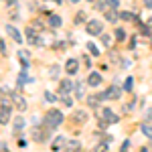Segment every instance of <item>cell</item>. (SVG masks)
<instances>
[{
	"label": "cell",
	"instance_id": "1",
	"mask_svg": "<svg viewBox=\"0 0 152 152\" xmlns=\"http://www.w3.org/2000/svg\"><path fill=\"white\" fill-rule=\"evenodd\" d=\"M61 122H63V114H61L59 110H51L47 116H45V120H43V124H45L49 130H55Z\"/></svg>",
	"mask_w": 152,
	"mask_h": 152
},
{
	"label": "cell",
	"instance_id": "2",
	"mask_svg": "<svg viewBox=\"0 0 152 152\" xmlns=\"http://www.w3.org/2000/svg\"><path fill=\"white\" fill-rule=\"evenodd\" d=\"M102 31H104V24L99 20H89L87 23V33L89 35H102Z\"/></svg>",
	"mask_w": 152,
	"mask_h": 152
},
{
	"label": "cell",
	"instance_id": "3",
	"mask_svg": "<svg viewBox=\"0 0 152 152\" xmlns=\"http://www.w3.org/2000/svg\"><path fill=\"white\" fill-rule=\"evenodd\" d=\"M73 87H75V83H73V81H69V79H63V81H61V85H59V94H61V95H67L71 89H73Z\"/></svg>",
	"mask_w": 152,
	"mask_h": 152
},
{
	"label": "cell",
	"instance_id": "4",
	"mask_svg": "<svg viewBox=\"0 0 152 152\" xmlns=\"http://www.w3.org/2000/svg\"><path fill=\"white\" fill-rule=\"evenodd\" d=\"M102 118L105 120V124H116V122H120V118H118L112 110H104V112H102Z\"/></svg>",
	"mask_w": 152,
	"mask_h": 152
},
{
	"label": "cell",
	"instance_id": "5",
	"mask_svg": "<svg viewBox=\"0 0 152 152\" xmlns=\"http://www.w3.org/2000/svg\"><path fill=\"white\" fill-rule=\"evenodd\" d=\"M105 94H107L110 99H118V97H122V89H120L118 85H112V87L105 89Z\"/></svg>",
	"mask_w": 152,
	"mask_h": 152
},
{
	"label": "cell",
	"instance_id": "6",
	"mask_svg": "<svg viewBox=\"0 0 152 152\" xmlns=\"http://www.w3.org/2000/svg\"><path fill=\"white\" fill-rule=\"evenodd\" d=\"M87 83H89V85H99V83H102V75H99V73H95V71H91V73H89V77H87Z\"/></svg>",
	"mask_w": 152,
	"mask_h": 152
},
{
	"label": "cell",
	"instance_id": "7",
	"mask_svg": "<svg viewBox=\"0 0 152 152\" xmlns=\"http://www.w3.org/2000/svg\"><path fill=\"white\" fill-rule=\"evenodd\" d=\"M6 33H10V37L16 41V43H23V37H20V33H18L14 26H8V24H6Z\"/></svg>",
	"mask_w": 152,
	"mask_h": 152
},
{
	"label": "cell",
	"instance_id": "8",
	"mask_svg": "<svg viewBox=\"0 0 152 152\" xmlns=\"http://www.w3.org/2000/svg\"><path fill=\"white\" fill-rule=\"evenodd\" d=\"M87 120V114L83 112V110H77L75 114H73V122H77V124H83Z\"/></svg>",
	"mask_w": 152,
	"mask_h": 152
},
{
	"label": "cell",
	"instance_id": "9",
	"mask_svg": "<svg viewBox=\"0 0 152 152\" xmlns=\"http://www.w3.org/2000/svg\"><path fill=\"white\" fill-rule=\"evenodd\" d=\"M75 94H77V97H85V83L83 81H75Z\"/></svg>",
	"mask_w": 152,
	"mask_h": 152
},
{
	"label": "cell",
	"instance_id": "10",
	"mask_svg": "<svg viewBox=\"0 0 152 152\" xmlns=\"http://www.w3.org/2000/svg\"><path fill=\"white\" fill-rule=\"evenodd\" d=\"M65 69H67V73H77V61H75V59H69Z\"/></svg>",
	"mask_w": 152,
	"mask_h": 152
},
{
	"label": "cell",
	"instance_id": "11",
	"mask_svg": "<svg viewBox=\"0 0 152 152\" xmlns=\"http://www.w3.org/2000/svg\"><path fill=\"white\" fill-rule=\"evenodd\" d=\"M63 144H65V138H63V136H57V138L53 140V146H51V148H53V150H59V148H63Z\"/></svg>",
	"mask_w": 152,
	"mask_h": 152
},
{
	"label": "cell",
	"instance_id": "12",
	"mask_svg": "<svg viewBox=\"0 0 152 152\" xmlns=\"http://www.w3.org/2000/svg\"><path fill=\"white\" fill-rule=\"evenodd\" d=\"M14 102H16V105H18V110L20 112H24V107H26V102H24L20 95H14Z\"/></svg>",
	"mask_w": 152,
	"mask_h": 152
},
{
	"label": "cell",
	"instance_id": "13",
	"mask_svg": "<svg viewBox=\"0 0 152 152\" xmlns=\"http://www.w3.org/2000/svg\"><path fill=\"white\" fill-rule=\"evenodd\" d=\"M79 146H81V144H79L77 140L67 142V150H69V152H77V150H79Z\"/></svg>",
	"mask_w": 152,
	"mask_h": 152
},
{
	"label": "cell",
	"instance_id": "14",
	"mask_svg": "<svg viewBox=\"0 0 152 152\" xmlns=\"http://www.w3.org/2000/svg\"><path fill=\"white\" fill-rule=\"evenodd\" d=\"M99 95H91V97H87V104L91 105V107H97V104H99Z\"/></svg>",
	"mask_w": 152,
	"mask_h": 152
},
{
	"label": "cell",
	"instance_id": "15",
	"mask_svg": "<svg viewBox=\"0 0 152 152\" xmlns=\"http://www.w3.org/2000/svg\"><path fill=\"white\" fill-rule=\"evenodd\" d=\"M23 126H24V118H16V120H14V128L16 130H23Z\"/></svg>",
	"mask_w": 152,
	"mask_h": 152
},
{
	"label": "cell",
	"instance_id": "16",
	"mask_svg": "<svg viewBox=\"0 0 152 152\" xmlns=\"http://www.w3.org/2000/svg\"><path fill=\"white\" fill-rule=\"evenodd\" d=\"M142 132H144L148 138H152V126H148V124H142Z\"/></svg>",
	"mask_w": 152,
	"mask_h": 152
},
{
	"label": "cell",
	"instance_id": "17",
	"mask_svg": "<svg viewBox=\"0 0 152 152\" xmlns=\"http://www.w3.org/2000/svg\"><path fill=\"white\" fill-rule=\"evenodd\" d=\"M49 23H51V26H61V18L59 16H51Z\"/></svg>",
	"mask_w": 152,
	"mask_h": 152
},
{
	"label": "cell",
	"instance_id": "18",
	"mask_svg": "<svg viewBox=\"0 0 152 152\" xmlns=\"http://www.w3.org/2000/svg\"><path fill=\"white\" fill-rule=\"evenodd\" d=\"M26 81H31V79L26 77V73H24V71H23V73L18 75V85H24V83H26Z\"/></svg>",
	"mask_w": 152,
	"mask_h": 152
},
{
	"label": "cell",
	"instance_id": "19",
	"mask_svg": "<svg viewBox=\"0 0 152 152\" xmlns=\"http://www.w3.org/2000/svg\"><path fill=\"white\" fill-rule=\"evenodd\" d=\"M105 16H107V20H110V23H116V20H118V14H116L114 10H110Z\"/></svg>",
	"mask_w": 152,
	"mask_h": 152
},
{
	"label": "cell",
	"instance_id": "20",
	"mask_svg": "<svg viewBox=\"0 0 152 152\" xmlns=\"http://www.w3.org/2000/svg\"><path fill=\"white\" fill-rule=\"evenodd\" d=\"M116 39H118V41H124V39H126V31L118 28V31H116Z\"/></svg>",
	"mask_w": 152,
	"mask_h": 152
},
{
	"label": "cell",
	"instance_id": "21",
	"mask_svg": "<svg viewBox=\"0 0 152 152\" xmlns=\"http://www.w3.org/2000/svg\"><path fill=\"white\" fill-rule=\"evenodd\" d=\"M102 43H104L105 47H110V45H112V37L110 35H102Z\"/></svg>",
	"mask_w": 152,
	"mask_h": 152
},
{
	"label": "cell",
	"instance_id": "22",
	"mask_svg": "<svg viewBox=\"0 0 152 152\" xmlns=\"http://www.w3.org/2000/svg\"><path fill=\"white\" fill-rule=\"evenodd\" d=\"M132 81H134L132 77H128V79H126V83H124V89H126V91H130V89H132Z\"/></svg>",
	"mask_w": 152,
	"mask_h": 152
},
{
	"label": "cell",
	"instance_id": "23",
	"mask_svg": "<svg viewBox=\"0 0 152 152\" xmlns=\"http://www.w3.org/2000/svg\"><path fill=\"white\" fill-rule=\"evenodd\" d=\"M45 99H47V102H55L57 97H55V95L51 94V91H47V94H45Z\"/></svg>",
	"mask_w": 152,
	"mask_h": 152
},
{
	"label": "cell",
	"instance_id": "24",
	"mask_svg": "<svg viewBox=\"0 0 152 152\" xmlns=\"http://www.w3.org/2000/svg\"><path fill=\"white\" fill-rule=\"evenodd\" d=\"M87 49L91 51V55H99V49L95 47V45H89V47H87Z\"/></svg>",
	"mask_w": 152,
	"mask_h": 152
},
{
	"label": "cell",
	"instance_id": "25",
	"mask_svg": "<svg viewBox=\"0 0 152 152\" xmlns=\"http://www.w3.org/2000/svg\"><path fill=\"white\" fill-rule=\"evenodd\" d=\"M120 16H122V18H124V20H132V14H130V12H122V14H120Z\"/></svg>",
	"mask_w": 152,
	"mask_h": 152
},
{
	"label": "cell",
	"instance_id": "26",
	"mask_svg": "<svg viewBox=\"0 0 152 152\" xmlns=\"http://www.w3.org/2000/svg\"><path fill=\"white\" fill-rule=\"evenodd\" d=\"M83 20H85V14L79 12V14H77V18H75V23H83Z\"/></svg>",
	"mask_w": 152,
	"mask_h": 152
},
{
	"label": "cell",
	"instance_id": "27",
	"mask_svg": "<svg viewBox=\"0 0 152 152\" xmlns=\"http://www.w3.org/2000/svg\"><path fill=\"white\" fill-rule=\"evenodd\" d=\"M63 104H65V105H67V107H69V105H73V102H71L69 97H65V99H63Z\"/></svg>",
	"mask_w": 152,
	"mask_h": 152
},
{
	"label": "cell",
	"instance_id": "28",
	"mask_svg": "<svg viewBox=\"0 0 152 152\" xmlns=\"http://www.w3.org/2000/svg\"><path fill=\"white\" fill-rule=\"evenodd\" d=\"M0 47H2V55H6V43H4V41L0 43Z\"/></svg>",
	"mask_w": 152,
	"mask_h": 152
},
{
	"label": "cell",
	"instance_id": "29",
	"mask_svg": "<svg viewBox=\"0 0 152 152\" xmlns=\"http://www.w3.org/2000/svg\"><path fill=\"white\" fill-rule=\"evenodd\" d=\"M104 150H107V146H105V144H99V148H97V152H104Z\"/></svg>",
	"mask_w": 152,
	"mask_h": 152
},
{
	"label": "cell",
	"instance_id": "30",
	"mask_svg": "<svg viewBox=\"0 0 152 152\" xmlns=\"http://www.w3.org/2000/svg\"><path fill=\"white\" fill-rule=\"evenodd\" d=\"M4 2H6L8 6H14V2H16V0H4Z\"/></svg>",
	"mask_w": 152,
	"mask_h": 152
},
{
	"label": "cell",
	"instance_id": "31",
	"mask_svg": "<svg viewBox=\"0 0 152 152\" xmlns=\"http://www.w3.org/2000/svg\"><path fill=\"white\" fill-rule=\"evenodd\" d=\"M146 6H148V8H152V0H146Z\"/></svg>",
	"mask_w": 152,
	"mask_h": 152
},
{
	"label": "cell",
	"instance_id": "32",
	"mask_svg": "<svg viewBox=\"0 0 152 152\" xmlns=\"http://www.w3.org/2000/svg\"><path fill=\"white\" fill-rule=\"evenodd\" d=\"M118 2H120V0H112V6H118Z\"/></svg>",
	"mask_w": 152,
	"mask_h": 152
},
{
	"label": "cell",
	"instance_id": "33",
	"mask_svg": "<svg viewBox=\"0 0 152 152\" xmlns=\"http://www.w3.org/2000/svg\"><path fill=\"white\" fill-rule=\"evenodd\" d=\"M53 2H57V4H59V2H61V0H53Z\"/></svg>",
	"mask_w": 152,
	"mask_h": 152
},
{
	"label": "cell",
	"instance_id": "34",
	"mask_svg": "<svg viewBox=\"0 0 152 152\" xmlns=\"http://www.w3.org/2000/svg\"><path fill=\"white\" fill-rule=\"evenodd\" d=\"M142 152H148V148H144V150H142Z\"/></svg>",
	"mask_w": 152,
	"mask_h": 152
},
{
	"label": "cell",
	"instance_id": "35",
	"mask_svg": "<svg viewBox=\"0 0 152 152\" xmlns=\"http://www.w3.org/2000/svg\"><path fill=\"white\" fill-rule=\"evenodd\" d=\"M71 2H79V0H71Z\"/></svg>",
	"mask_w": 152,
	"mask_h": 152
},
{
	"label": "cell",
	"instance_id": "36",
	"mask_svg": "<svg viewBox=\"0 0 152 152\" xmlns=\"http://www.w3.org/2000/svg\"><path fill=\"white\" fill-rule=\"evenodd\" d=\"M89 2H91V0H89Z\"/></svg>",
	"mask_w": 152,
	"mask_h": 152
}]
</instances>
